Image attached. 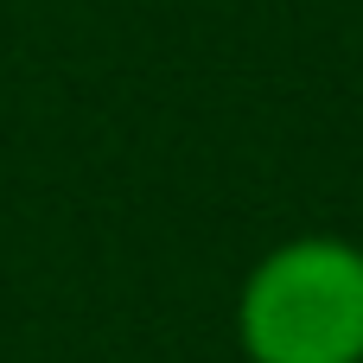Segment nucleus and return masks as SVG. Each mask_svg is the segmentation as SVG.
I'll return each instance as SVG.
<instances>
[{
	"mask_svg": "<svg viewBox=\"0 0 363 363\" xmlns=\"http://www.w3.org/2000/svg\"><path fill=\"white\" fill-rule=\"evenodd\" d=\"M249 363H363V249L300 236L262 255L236 300Z\"/></svg>",
	"mask_w": 363,
	"mask_h": 363,
	"instance_id": "f257e3e1",
	"label": "nucleus"
}]
</instances>
